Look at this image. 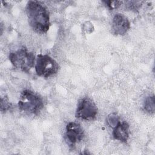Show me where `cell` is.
<instances>
[{"label": "cell", "instance_id": "cell-1", "mask_svg": "<svg viewBox=\"0 0 155 155\" xmlns=\"http://www.w3.org/2000/svg\"><path fill=\"white\" fill-rule=\"evenodd\" d=\"M25 10L28 23L32 29L39 34L47 33L50 22L49 12L45 6L39 1H30L27 4Z\"/></svg>", "mask_w": 155, "mask_h": 155}, {"label": "cell", "instance_id": "cell-2", "mask_svg": "<svg viewBox=\"0 0 155 155\" xmlns=\"http://www.w3.org/2000/svg\"><path fill=\"white\" fill-rule=\"evenodd\" d=\"M18 107L25 113L38 114L44 107L42 98L37 93L29 90H24L19 97Z\"/></svg>", "mask_w": 155, "mask_h": 155}, {"label": "cell", "instance_id": "cell-3", "mask_svg": "<svg viewBox=\"0 0 155 155\" xmlns=\"http://www.w3.org/2000/svg\"><path fill=\"white\" fill-rule=\"evenodd\" d=\"M9 60L15 67L27 73L35 65V56L33 52L22 48L11 52L9 54Z\"/></svg>", "mask_w": 155, "mask_h": 155}, {"label": "cell", "instance_id": "cell-4", "mask_svg": "<svg viewBox=\"0 0 155 155\" xmlns=\"http://www.w3.org/2000/svg\"><path fill=\"white\" fill-rule=\"evenodd\" d=\"M57 62L47 54H39L36 58L35 70L36 74L42 77L48 78L56 74L59 70Z\"/></svg>", "mask_w": 155, "mask_h": 155}, {"label": "cell", "instance_id": "cell-5", "mask_svg": "<svg viewBox=\"0 0 155 155\" xmlns=\"http://www.w3.org/2000/svg\"><path fill=\"white\" fill-rule=\"evenodd\" d=\"M97 111V107L93 101L88 97H85L79 101L75 116L84 120H90L96 117Z\"/></svg>", "mask_w": 155, "mask_h": 155}, {"label": "cell", "instance_id": "cell-6", "mask_svg": "<svg viewBox=\"0 0 155 155\" xmlns=\"http://www.w3.org/2000/svg\"><path fill=\"white\" fill-rule=\"evenodd\" d=\"M130 28L128 19L123 14L117 13L113 18L111 31L115 35H124Z\"/></svg>", "mask_w": 155, "mask_h": 155}, {"label": "cell", "instance_id": "cell-7", "mask_svg": "<svg viewBox=\"0 0 155 155\" xmlns=\"http://www.w3.org/2000/svg\"><path fill=\"white\" fill-rule=\"evenodd\" d=\"M66 137L71 145L81 142L84 137L82 128L79 124L74 122H69L66 127Z\"/></svg>", "mask_w": 155, "mask_h": 155}, {"label": "cell", "instance_id": "cell-8", "mask_svg": "<svg viewBox=\"0 0 155 155\" xmlns=\"http://www.w3.org/2000/svg\"><path fill=\"white\" fill-rule=\"evenodd\" d=\"M129 128L130 126L127 121H120L113 128L112 133L113 138L122 142H127L129 137Z\"/></svg>", "mask_w": 155, "mask_h": 155}, {"label": "cell", "instance_id": "cell-9", "mask_svg": "<svg viewBox=\"0 0 155 155\" xmlns=\"http://www.w3.org/2000/svg\"><path fill=\"white\" fill-rule=\"evenodd\" d=\"M144 110L150 113L153 114L155 110V98L154 96H148L143 102Z\"/></svg>", "mask_w": 155, "mask_h": 155}, {"label": "cell", "instance_id": "cell-10", "mask_svg": "<svg viewBox=\"0 0 155 155\" xmlns=\"http://www.w3.org/2000/svg\"><path fill=\"white\" fill-rule=\"evenodd\" d=\"M106 121L108 126L114 128L119 123L120 119L116 113H113L108 115Z\"/></svg>", "mask_w": 155, "mask_h": 155}, {"label": "cell", "instance_id": "cell-11", "mask_svg": "<svg viewBox=\"0 0 155 155\" xmlns=\"http://www.w3.org/2000/svg\"><path fill=\"white\" fill-rule=\"evenodd\" d=\"M1 111L2 113L6 112L11 107V103L7 96L1 97Z\"/></svg>", "mask_w": 155, "mask_h": 155}, {"label": "cell", "instance_id": "cell-12", "mask_svg": "<svg viewBox=\"0 0 155 155\" xmlns=\"http://www.w3.org/2000/svg\"><path fill=\"white\" fill-rule=\"evenodd\" d=\"M110 9V10H114L115 8H117L120 4H122V1H102Z\"/></svg>", "mask_w": 155, "mask_h": 155}, {"label": "cell", "instance_id": "cell-13", "mask_svg": "<svg viewBox=\"0 0 155 155\" xmlns=\"http://www.w3.org/2000/svg\"><path fill=\"white\" fill-rule=\"evenodd\" d=\"M128 3H129L128 4H127V8L130 10H138L141 5V2L140 1H128L127 2Z\"/></svg>", "mask_w": 155, "mask_h": 155}]
</instances>
